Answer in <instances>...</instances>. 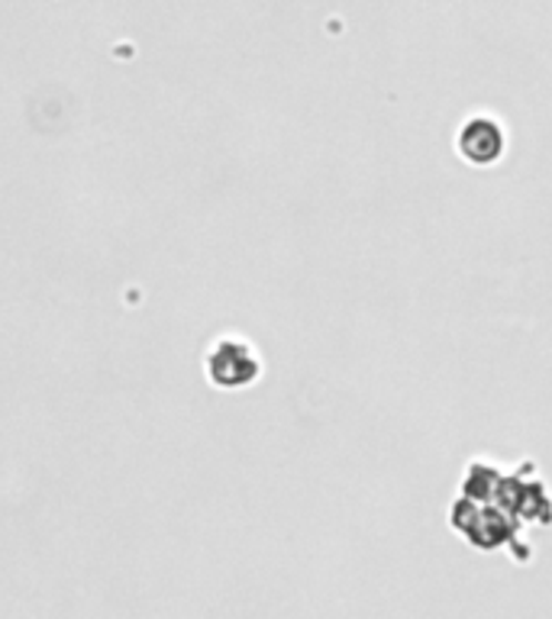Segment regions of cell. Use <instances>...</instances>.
I'll use <instances>...</instances> for the list:
<instances>
[{
    "label": "cell",
    "instance_id": "6da1fadb",
    "mask_svg": "<svg viewBox=\"0 0 552 619\" xmlns=\"http://www.w3.org/2000/svg\"><path fill=\"white\" fill-rule=\"evenodd\" d=\"M207 378L223 391H239L249 388L262 374L258 352L243 336H223L207 352Z\"/></svg>",
    "mask_w": 552,
    "mask_h": 619
},
{
    "label": "cell",
    "instance_id": "7a4b0ae2",
    "mask_svg": "<svg viewBox=\"0 0 552 619\" xmlns=\"http://www.w3.org/2000/svg\"><path fill=\"white\" fill-rule=\"evenodd\" d=\"M459 152L472 165H494L504 155V126L491 116H472L459 133Z\"/></svg>",
    "mask_w": 552,
    "mask_h": 619
}]
</instances>
